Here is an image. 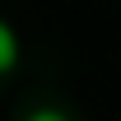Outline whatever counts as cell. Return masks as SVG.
Returning a JSON list of instances; mask_svg holds the SVG:
<instances>
[{
	"mask_svg": "<svg viewBox=\"0 0 121 121\" xmlns=\"http://www.w3.org/2000/svg\"><path fill=\"white\" fill-rule=\"evenodd\" d=\"M28 121H65V117H60V112H51V107H37Z\"/></svg>",
	"mask_w": 121,
	"mask_h": 121,
	"instance_id": "obj_1",
	"label": "cell"
}]
</instances>
